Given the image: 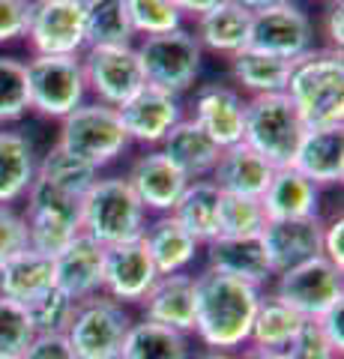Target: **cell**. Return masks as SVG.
I'll return each mask as SVG.
<instances>
[{"instance_id": "obj_32", "label": "cell", "mask_w": 344, "mask_h": 359, "mask_svg": "<svg viewBox=\"0 0 344 359\" xmlns=\"http://www.w3.org/2000/svg\"><path fill=\"white\" fill-rule=\"evenodd\" d=\"M303 320L305 318H299V314L291 306H284L282 299H275L273 294H263L261 302H258V311H254L246 347L279 353L282 347L296 335V330L303 327Z\"/></svg>"}, {"instance_id": "obj_44", "label": "cell", "mask_w": 344, "mask_h": 359, "mask_svg": "<svg viewBox=\"0 0 344 359\" xmlns=\"http://www.w3.org/2000/svg\"><path fill=\"white\" fill-rule=\"evenodd\" d=\"M320 255L326 261L344 273V219L341 210H336L332 216L324 222V237H320Z\"/></svg>"}, {"instance_id": "obj_50", "label": "cell", "mask_w": 344, "mask_h": 359, "mask_svg": "<svg viewBox=\"0 0 344 359\" xmlns=\"http://www.w3.org/2000/svg\"><path fill=\"white\" fill-rule=\"evenodd\" d=\"M237 359H279V353H270V351H258V347H242V353Z\"/></svg>"}, {"instance_id": "obj_5", "label": "cell", "mask_w": 344, "mask_h": 359, "mask_svg": "<svg viewBox=\"0 0 344 359\" xmlns=\"http://www.w3.org/2000/svg\"><path fill=\"white\" fill-rule=\"evenodd\" d=\"M303 135L305 126L284 93L246 99L242 144L252 147L263 162H270L273 168H291Z\"/></svg>"}, {"instance_id": "obj_36", "label": "cell", "mask_w": 344, "mask_h": 359, "mask_svg": "<svg viewBox=\"0 0 344 359\" xmlns=\"http://www.w3.org/2000/svg\"><path fill=\"white\" fill-rule=\"evenodd\" d=\"M30 114L27 69L25 60L13 54H0V126L18 123Z\"/></svg>"}, {"instance_id": "obj_39", "label": "cell", "mask_w": 344, "mask_h": 359, "mask_svg": "<svg viewBox=\"0 0 344 359\" xmlns=\"http://www.w3.org/2000/svg\"><path fill=\"white\" fill-rule=\"evenodd\" d=\"M126 13L132 30H135V39L186 27V18L174 0H126Z\"/></svg>"}, {"instance_id": "obj_29", "label": "cell", "mask_w": 344, "mask_h": 359, "mask_svg": "<svg viewBox=\"0 0 344 359\" xmlns=\"http://www.w3.org/2000/svg\"><path fill=\"white\" fill-rule=\"evenodd\" d=\"M231 81L246 99L252 96H270V93H284L287 75H291V60L273 57L258 48H242L234 57H228Z\"/></svg>"}, {"instance_id": "obj_7", "label": "cell", "mask_w": 344, "mask_h": 359, "mask_svg": "<svg viewBox=\"0 0 344 359\" xmlns=\"http://www.w3.org/2000/svg\"><path fill=\"white\" fill-rule=\"evenodd\" d=\"M25 201L27 207L21 212L27 222V245L33 252L57 257L81 233V198L33 180Z\"/></svg>"}, {"instance_id": "obj_18", "label": "cell", "mask_w": 344, "mask_h": 359, "mask_svg": "<svg viewBox=\"0 0 344 359\" xmlns=\"http://www.w3.org/2000/svg\"><path fill=\"white\" fill-rule=\"evenodd\" d=\"M320 237H324V219H273L263 224L261 243L273 276L284 273L296 264H305L320 255Z\"/></svg>"}, {"instance_id": "obj_11", "label": "cell", "mask_w": 344, "mask_h": 359, "mask_svg": "<svg viewBox=\"0 0 344 359\" xmlns=\"http://www.w3.org/2000/svg\"><path fill=\"white\" fill-rule=\"evenodd\" d=\"M270 294L282 299L284 306H291L299 318L317 320L326 309L344 299V273L332 266L324 255H317L312 261L273 276Z\"/></svg>"}, {"instance_id": "obj_51", "label": "cell", "mask_w": 344, "mask_h": 359, "mask_svg": "<svg viewBox=\"0 0 344 359\" xmlns=\"http://www.w3.org/2000/svg\"><path fill=\"white\" fill-rule=\"evenodd\" d=\"M188 359H237L234 353H221V351H201V353H192Z\"/></svg>"}, {"instance_id": "obj_6", "label": "cell", "mask_w": 344, "mask_h": 359, "mask_svg": "<svg viewBox=\"0 0 344 359\" xmlns=\"http://www.w3.org/2000/svg\"><path fill=\"white\" fill-rule=\"evenodd\" d=\"M135 51L141 57L147 84L171 90L177 96L192 90L201 78L204 51L188 27H177L171 33H159V36H144L141 42H135Z\"/></svg>"}, {"instance_id": "obj_34", "label": "cell", "mask_w": 344, "mask_h": 359, "mask_svg": "<svg viewBox=\"0 0 344 359\" xmlns=\"http://www.w3.org/2000/svg\"><path fill=\"white\" fill-rule=\"evenodd\" d=\"M33 180H42V183H48L54 189H60V192L72 195V198H81L93 189V183L99 180V171L90 168L87 162L75 159L66 150H60L57 144H51V150L46 156H39L36 162V177Z\"/></svg>"}, {"instance_id": "obj_21", "label": "cell", "mask_w": 344, "mask_h": 359, "mask_svg": "<svg viewBox=\"0 0 344 359\" xmlns=\"http://www.w3.org/2000/svg\"><path fill=\"white\" fill-rule=\"evenodd\" d=\"M207 269L234 276L240 282H249L254 287L273 282V266L266 261L261 237H216L204 245Z\"/></svg>"}, {"instance_id": "obj_1", "label": "cell", "mask_w": 344, "mask_h": 359, "mask_svg": "<svg viewBox=\"0 0 344 359\" xmlns=\"http://www.w3.org/2000/svg\"><path fill=\"white\" fill-rule=\"evenodd\" d=\"M263 297L261 287L234 276L201 269L195 276V332L207 351L234 353L249 344L252 320Z\"/></svg>"}, {"instance_id": "obj_40", "label": "cell", "mask_w": 344, "mask_h": 359, "mask_svg": "<svg viewBox=\"0 0 344 359\" xmlns=\"http://www.w3.org/2000/svg\"><path fill=\"white\" fill-rule=\"evenodd\" d=\"M33 335L27 309L0 297V359H21Z\"/></svg>"}, {"instance_id": "obj_45", "label": "cell", "mask_w": 344, "mask_h": 359, "mask_svg": "<svg viewBox=\"0 0 344 359\" xmlns=\"http://www.w3.org/2000/svg\"><path fill=\"white\" fill-rule=\"evenodd\" d=\"M21 359H75L66 335H33Z\"/></svg>"}, {"instance_id": "obj_26", "label": "cell", "mask_w": 344, "mask_h": 359, "mask_svg": "<svg viewBox=\"0 0 344 359\" xmlns=\"http://www.w3.org/2000/svg\"><path fill=\"white\" fill-rule=\"evenodd\" d=\"M266 222L273 219H312L320 216V189L296 168H275L273 180L261 195Z\"/></svg>"}, {"instance_id": "obj_42", "label": "cell", "mask_w": 344, "mask_h": 359, "mask_svg": "<svg viewBox=\"0 0 344 359\" xmlns=\"http://www.w3.org/2000/svg\"><path fill=\"white\" fill-rule=\"evenodd\" d=\"M27 249V222L15 204H0V264Z\"/></svg>"}, {"instance_id": "obj_2", "label": "cell", "mask_w": 344, "mask_h": 359, "mask_svg": "<svg viewBox=\"0 0 344 359\" xmlns=\"http://www.w3.org/2000/svg\"><path fill=\"white\" fill-rule=\"evenodd\" d=\"M284 96L305 129H344V54L312 48L296 57Z\"/></svg>"}, {"instance_id": "obj_27", "label": "cell", "mask_w": 344, "mask_h": 359, "mask_svg": "<svg viewBox=\"0 0 344 359\" xmlns=\"http://www.w3.org/2000/svg\"><path fill=\"white\" fill-rule=\"evenodd\" d=\"M273 171L275 168L270 162H263L252 147H246V144L240 141V144H234V147L221 150L209 180H213L225 195L261 198L266 192V186H270Z\"/></svg>"}, {"instance_id": "obj_47", "label": "cell", "mask_w": 344, "mask_h": 359, "mask_svg": "<svg viewBox=\"0 0 344 359\" xmlns=\"http://www.w3.org/2000/svg\"><path fill=\"white\" fill-rule=\"evenodd\" d=\"M344 6L341 0H332L324 13V36H326V48L332 51H341V42H344Z\"/></svg>"}, {"instance_id": "obj_22", "label": "cell", "mask_w": 344, "mask_h": 359, "mask_svg": "<svg viewBox=\"0 0 344 359\" xmlns=\"http://www.w3.org/2000/svg\"><path fill=\"white\" fill-rule=\"evenodd\" d=\"M141 243L147 245V252L153 257L159 276H174V273H188V266L195 264L198 252L204 249L192 233H188L171 212L165 216H153L147 219Z\"/></svg>"}, {"instance_id": "obj_31", "label": "cell", "mask_w": 344, "mask_h": 359, "mask_svg": "<svg viewBox=\"0 0 344 359\" xmlns=\"http://www.w3.org/2000/svg\"><path fill=\"white\" fill-rule=\"evenodd\" d=\"M171 216L192 233V237L207 245L209 240L219 237V216H221V189L213 180H192L177 207L171 210Z\"/></svg>"}, {"instance_id": "obj_24", "label": "cell", "mask_w": 344, "mask_h": 359, "mask_svg": "<svg viewBox=\"0 0 344 359\" xmlns=\"http://www.w3.org/2000/svg\"><path fill=\"white\" fill-rule=\"evenodd\" d=\"M195 21V39L201 45L204 54H216V57H234L249 45V30H252V13H246L234 0H225L209 13L192 18Z\"/></svg>"}, {"instance_id": "obj_8", "label": "cell", "mask_w": 344, "mask_h": 359, "mask_svg": "<svg viewBox=\"0 0 344 359\" xmlns=\"http://www.w3.org/2000/svg\"><path fill=\"white\" fill-rule=\"evenodd\" d=\"M30 111L46 120H63L81 102H87V84L81 69V54L75 57H48L33 54L25 60Z\"/></svg>"}, {"instance_id": "obj_43", "label": "cell", "mask_w": 344, "mask_h": 359, "mask_svg": "<svg viewBox=\"0 0 344 359\" xmlns=\"http://www.w3.org/2000/svg\"><path fill=\"white\" fill-rule=\"evenodd\" d=\"M33 0H0V45L25 39Z\"/></svg>"}, {"instance_id": "obj_35", "label": "cell", "mask_w": 344, "mask_h": 359, "mask_svg": "<svg viewBox=\"0 0 344 359\" xmlns=\"http://www.w3.org/2000/svg\"><path fill=\"white\" fill-rule=\"evenodd\" d=\"M84 33L90 45H135L126 0H84Z\"/></svg>"}, {"instance_id": "obj_41", "label": "cell", "mask_w": 344, "mask_h": 359, "mask_svg": "<svg viewBox=\"0 0 344 359\" xmlns=\"http://www.w3.org/2000/svg\"><path fill=\"white\" fill-rule=\"evenodd\" d=\"M279 359H341V353L326 341L315 320H303L296 335L279 351Z\"/></svg>"}, {"instance_id": "obj_15", "label": "cell", "mask_w": 344, "mask_h": 359, "mask_svg": "<svg viewBox=\"0 0 344 359\" xmlns=\"http://www.w3.org/2000/svg\"><path fill=\"white\" fill-rule=\"evenodd\" d=\"M126 183L132 186V192L138 195L141 207L147 210V216H165V212H171L177 207L183 189L188 186V180L159 147H153V150H144L138 159L132 162Z\"/></svg>"}, {"instance_id": "obj_13", "label": "cell", "mask_w": 344, "mask_h": 359, "mask_svg": "<svg viewBox=\"0 0 344 359\" xmlns=\"http://www.w3.org/2000/svg\"><path fill=\"white\" fill-rule=\"evenodd\" d=\"M249 48L294 63L296 57L315 48V21L296 0L263 9V13H252Z\"/></svg>"}, {"instance_id": "obj_49", "label": "cell", "mask_w": 344, "mask_h": 359, "mask_svg": "<svg viewBox=\"0 0 344 359\" xmlns=\"http://www.w3.org/2000/svg\"><path fill=\"white\" fill-rule=\"evenodd\" d=\"M234 4H240L246 13H263V9L284 6V4H294V0H234Z\"/></svg>"}, {"instance_id": "obj_3", "label": "cell", "mask_w": 344, "mask_h": 359, "mask_svg": "<svg viewBox=\"0 0 344 359\" xmlns=\"http://www.w3.org/2000/svg\"><path fill=\"white\" fill-rule=\"evenodd\" d=\"M147 210L132 192L126 177H99L81 201V233L99 245H123L144 237Z\"/></svg>"}, {"instance_id": "obj_25", "label": "cell", "mask_w": 344, "mask_h": 359, "mask_svg": "<svg viewBox=\"0 0 344 359\" xmlns=\"http://www.w3.org/2000/svg\"><path fill=\"white\" fill-rule=\"evenodd\" d=\"M159 150L180 168L188 183H192V180H209V174H213V168L221 156V147L192 117H183L177 123V126L165 135Z\"/></svg>"}, {"instance_id": "obj_12", "label": "cell", "mask_w": 344, "mask_h": 359, "mask_svg": "<svg viewBox=\"0 0 344 359\" xmlns=\"http://www.w3.org/2000/svg\"><path fill=\"white\" fill-rule=\"evenodd\" d=\"M25 39L33 54H48V57L84 54V0H33Z\"/></svg>"}, {"instance_id": "obj_19", "label": "cell", "mask_w": 344, "mask_h": 359, "mask_svg": "<svg viewBox=\"0 0 344 359\" xmlns=\"http://www.w3.org/2000/svg\"><path fill=\"white\" fill-rule=\"evenodd\" d=\"M105 276V245H99L87 233H78L66 249L54 257V285L75 302L102 294Z\"/></svg>"}, {"instance_id": "obj_4", "label": "cell", "mask_w": 344, "mask_h": 359, "mask_svg": "<svg viewBox=\"0 0 344 359\" xmlns=\"http://www.w3.org/2000/svg\"><path fill=\"white\" fill-rule=\"evenodd\" d=\"M54 144L96 171L114 165L132 147L117 108L102 102H81L72 114H66Z\"/></svg>"}, {"instance_id": "obj_46", "label": "cell", "mask_w": 344, "mask_h": 359, "mask_svg": "<svg viewBox=\"0 0 344 359\" xmlns=\"http://www.w3.org/2000/svg\"><path fill=\"white\" fill-rule=\"evenodd\" d=\"M315 323L320 327V332L326 335V341L336 347L338 353H344V299H338L332 309H326Z\"/></svg>"}, {"instance_id": "obj_9", "label": "cell", "mask_w": 344, "mask_h": 359, "mask_svg": "<svg viewBox=\"0 0 344 359\" xmlns=\"http://www.w3.org/2000/svg\"><path fill=\"white\" fill-rule=\"evenodd\" d=\"M129 327V309L105 294H96L78 302L66 339H69L75 359H120Z\"/></svg>"}, {"instance_id": "obj_20", "label": "cell", "mask_w": 344, "mask_h": 359, "mask_svg": "<svg viewBox=\"0 0 344 359\" xmlns=\"http://www.w3.org/2000/svg\"><path fill=\"white\" fill-rule=\"evenodd\" d=\"M144 320L168 327L174 332L192 335L195 332V276L174 273L159 276L156 285L141 299Z\"/></svg>"}, {"instance_id": "obj_17", "label": "cell", "mask_w": 344, "mask_h": 359, "mask_svg": "<svg viewBox=\"0 0 344 359\" xmlns=\"http://www.w3.org/2000/svg\"><path fill=\"white\" fill-rule=\"evenodd\" d=\"M192 120L221 150L234 147L246 126V96L234 84H201L192 99Z\"/></svg>"}, {"instance_id": "obj_52", "label": "cell", "mask_w": 344, "mask_h": 359, "mask_svg": "<svg viewBox=\"0 0 344 359\" xmlns=\"http://www.w3.org/2000/svg\"><path fill=\"white\" fill-rule=\"evenodd\" d=\"M326 4H332V0H326Z\"/></svg>"}, {"instance_id": "obj_10", "label": "cell", "mask_w": 344, "mask_h": 359, "mask_svg": "<svg viewBox=\"0 0 344 359\" xmlns=\"http://www.w3.org/2000/svg\"><path fill=\"white\" fill-rule=\"evenodd\" d=\"M84 84L93 102L120 108L147 84L135 45H90L81 54Z\"/></svg>"}, {"instance_id": "obj_16", "label": "cell", "mask_w": 344, "mask_h": 359, "mask_svg": "<svg viewBox=\"0 0 344 359\" xmlns=\"http://www.w3.org/2000/svg\"><path fill=\"white\" fill-rule=\"evenodd\" d=\"M156 266L141 240L111 245L105 249V276H102V294L117 299L120 306H141L147 290L156 285Z\"/></svg>"}, {"instance_id": "obj_37", "label": "cell", "mask_w": 344, "mask_h": 359, "mask_svg": "<svg viewBox=\"0 0 344 359\" xmlns=\"http://www.w3.org/2000/svg\"><path fill=\"white\" fill-rule=\"evenodd\" d=\"M75 309H78V302L54 285L39 299L30 302L27 318L36 335H66V330H69V323L75 318Z\"/></svg>"}, {"instance_id": "obj_28", "label": "cell", "mask_w": 344, "mask_h": 359, "mask_svg": "<svg viewBox=\"0 0 344 359\" xmlns=\"http://www.w3.org/2000/svg\"><path fill=\"white\" fill-rule=\"evenodd\" d=\"M54 287V257L33 252L30 245L25 252L13 255L0 264V297L18 306H30L46 290Z\"/></svg>"}, {"instance_id": "obj_38", "label": "cell", "mask_w": 344, "mask_h": 359, "mask_svg": "<svg viewBox=\"0 0 344 359\" xmlns=\"http://www.w3.org/2000/svg\"><path fill=\"white\" fill-rule=\"evenodd\" d=\"M266 224V212L261 198H242L221 192V216L219 237H261Z\"/></svg>"}, {"instance_id": "obj_14", "label": "cell", "mask_w": 344, "mask_h": 359, "mask_svg": "<svg viewBox=\"0 0 344 359\" xmlns=\"http://www.w3.org/2000/svg\"><path fill=\"white\" fill-rule=\"evenodd\" d=\"M117 114L129 135V144H141L144 150L159 147L165 141V135L186 117L183 99L156 84H144L135 96H129L117 108Z\"/></svg>"}, {"instance_id": "obj_30", "label": "cell", "mask_w": 344, "mask_h": 359, "mask_svg": "<svg viewBox=\"0 0 344 359\" xmlns=\"http://www.w3.org/2000/svg\"><path fill=\"white\" fill-rule=\"evenodd\" d=\"M36 147L25 132L0 126V204L25 201L36 177Z\"/></svg>"}, {"instance_id": "obj_23", "label": "cell", "mask_w": 344, "mask_h": 359, "mask_svg": "<svg viewBox=\"0 0 344 359\" xmlns=\"http://www.w3.org/2000/svg\"><path fill=\"white\" fill-rule=\"evenodd\" d=\"M317 189L341 186L344 180V129H305L294 165Z\"/></svg>"}, {"instance_id": "obj_48", "label": "cell", "mask_w": 344, "mask_h": 359, "mask_svg": "<svg viewBox=\"0 0 344 359\" xmlns=\"http://www.w3.org/2000/svg\"><path fill=\"white\" fill-rule=\"evenodd\" d=\"M174 4L183 13V18H198L209 13V9H216L219 4H225V0H174Z\"/></svg>"}, {"instance_id": "obj_33", "label": "cell", "mask_w": 344, "mask_h": 359, "mask_svg": "<svg viewBox=\"0 0 344 359\" xmlns=\"http://www.w3.org/2000/svg\"><path fill=\"white\" fill-rule=\"evenodd\" d=\"M188 335L150 320H132L120 359H188Z\"/></svg>"}]
</instances>
